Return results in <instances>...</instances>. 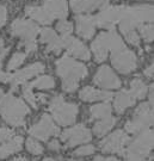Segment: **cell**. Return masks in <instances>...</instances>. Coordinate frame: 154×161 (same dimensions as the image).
I'll use <instances>...</instances> for the list:
<instances>
[{"label":"cell","instance_id":"cell-17","mask_svg":"<svg viewBox=\"0 0 154 161\" xmlns=\"http://www.w3.org/2000/svg\"><path fill=\"white\" fill-rule=\"evenodd\" d=\"M43 8L53 18H59L63 20L68 14V7L66 0H44Z\"/></svg>","mask_w":154,"mask_h":161},{"label":"cell","instance_id":"cell-43","mask_svg":"<svg viewBox=\"0 0 154 161\" xmlns=\"http://www.w3.org/2000/svg\"><path fill=\"white\" fill-rule=\"evenodd\" d=\"M93 161H105V159H104L103 156H96V158H94V160H93Z\"/></svg>","mask_w":154,"mask_h":161},{"label":"cell","instance_id":"cell-5","mask_svg":"<svg viewBox=\"0 0 154 161\" xmlns=\"http://www.w3.org/2000/svg\"><path fill=\"white\" fill-rule=\"evenodd\" d=\"M49 110L53 114L54 119L61 125L73 124L78 115V105L66 103L61 96H56L51 99L49 104Z\"/></svg>","mask_w":154,"mask_h":161},{"label":"cell","instance_id":"cell-32","mask_svg":"<svg viewBox=\"0 0 154 161\" xmlns=\"http://www.w3.org/2000/svg\"><path fill=\"white\" fill-rule=\"evenodd\" d=\"M57 37L56 32L54 31L53 29H43L41 30V37L40 40L42 43H47V44H49L50 42H53V41L55 40Z\"/></svg>","mask_w":154,"mask_h":161},{"label":"cell","instance_id":"cell-11","mask_svg":"<svg viewBox=\"0 0 154 161\" xmlns=\"http://www.w3.org/2000/svg\"><path fill=\"white\" fill-rule=\"evenodd\" d=\"M91 131L84 125H75L68 130L61 134V138L63 142H66L67 147H74L79 143H85L91 140Z\"/></svg>","mask_w":154,"mask_h":161},{"label":"cell","instance_id":"cell-19","mask_svg":"<svg viewBox=\"0 0 154 161\" xmlns=\"http://www.w3.org/2000/svg\"><path fill=\"white\" fill-rule=\"evenodd\" d=\"M22 147H23V138L20 136H13L6 142L0 144V159H4L13 153H17L18 150L22 149Z\"/></svg>","mask_w":154,"mask_h":161},{"label":"cell","instance_id":"cell-37","mask_svg":"<svg viewBox=\"0 0 154 161\" xmlns=\"http://www.w3.org/2000/svg\"><path fill=\"white\" fill-rule=\"evenodd\" d=\"M14 132L12 131L11 129H7V128H1L0 129V144L6 142L7 140H10L12 138L14 135H13Z\"/></svg>","mask_w":154,"mask_h":161},{"label":"cell","instance_id":"cell-4","mask_svg":"<svg viewBox=\"0 0 154 161\" xmlns=\"http://www.w3.org/2000/svg\"><path fill=\"white\" fill-rule=\"evenodd\" d=\"M152 148H153V131L143 130L131 142L128 149L124 150L123 155L126 161H143Z\"/></svg>","mask_w":154,"mask_h":161},{"label":"cell","instance_id":"cell-35","mask_svg":"<svg viewBox=\"0 0 154 161\" xmlns=\"http://www.w3.org/2000/svg\"><path fill=\"white\" fill-rule=\"evenodd\" d=\"M124 36H126V40L130 44H133V46H139L140 44V37H139V35H137V32L135 30L127 32V34H124Z\"/></svg>","mask_w":154,"mask_h":161},{"label":"cell","instance_id":"cell-9","mask_svg":"<svg viewBox=\"0 0 154 161\" xmlns=\"http://www.w3.org/2000/svg\"><path fill=\"white\" fill-rule=\"evenodd\" d=\"M122 10L123 6H106L94 17V23L99 28L112 30L115 24L120 22Z\"/></svg>","mask_w":154,"mask_h":161},{"label":"cell","instance_id":"cell-8","mask_svg":"<svg viewBox=\"0 0 154 161\" xmlns=\"http://www.w3.org/2000/svg\"><path fill=\"white\" fill-rule=\"evenodd\" d=\"M129 140V136L123 130H116L100 142V149L105 153H118L120 155H123L124 147Z\"/></svg>","mask_w":154,"mask_h":161},{"label":"cell","instance_id":"cell-6","mask_svg":"<svg viewBox=\"0 0 154 161\" xmlns=\"http://www.w3.org/2000/svg\"><path fill=\"white\" fill-rule=\"evenodd\" d=\"M151 124H153V108L148 103H143L135 110L133 119L127 122L126 130L130 134H136L147 130Z\"/></svg>","mask_w":154,"mask_h":161},{"label":"cell","instance_id":"cell-1","mask_svg":"<svg viewBox=\"0 0 154 161\" xmlns=\"http://www.w3.org/2000/svg\"><path fill=\"white\" fill-rule=\"evenodd\" d=\"M57 74L62 79V88L66 92H73L78 88L79 80L87 75L85 64L65 55L56 62Z\"/></svg>","mask_w":154,"mask_h":161},{"label":"cell","instance_id":"cell-33","mask_svg":"<svg viewBox=\"0 0 154 161\" xmlns=\"http://www.w3.org/2000/svg\"><path fill=\"white\" fill-rule=\"evenodd\" d=\"M56 29L59 32H61L62 36L65 35H71V32L73 31V24L67 20H60L56 25Z\"/></svg>","mask_w":154,"mask_h":161},{"label":"cell","instance_id":"cell-20","mask_svg":"<svg viewBox=\"0 0 154 161\" xmlns=\"http://www.w3.org/2000/svg\"><path fill=\"white\" fill-rule=\"evenodd\" d=\"M134 103H135V99L129 93V91H126V90L124 91H121L115 97V102H114L115 111L117 114H123L126 111V109H128L131 105H134Z\"/></svg>","mask_w":154,"mask_h":161},{"label":"cell","instance_id":"cell-16","mask_svg":"<svg viewBox=\"0 0 154 161\" xmlns=\"http://www.w3.org/2000/svg\"><path fill=\"white\" fill-rule=\"evenodd\" d=\"M109 4V0H71V7L77 13L91 12L97 8H104Z\"/></svg>","mask_w":154,"mask_h":161},{"label":"cell","instance_id":"cell-10","mask_svg":"<svg viewBox=\"0 0 154 161\" xmlns=\"http://www.w3.org/2000/svg\"><path fill=\"white\" fill-rule=\"evenodd\" d=\"M59 128L54 124V122L48 115H43L38 123H36L34 127L30 129V134L34 137L42 140V141H47L50 136L57 135L59 134Z\"/></svg>","mask_w":154,"mask_h":161},{"label":"cell","instance_id":"cell-29","mask_svg":"<svg viewBox=\"0 0 154 161\" xmlns=\"http://www.w3.org/2000/svg\"><path fill=\"white\" fill-rule=\"evenodd\" d=\"M23 94H24V98L28 100V103L31 104L34 108H37V98L32 93V87H31L30 84H24Z\"/></svg>","mask_w":154,"mask_h":161},{"label":"cell","instance_id":"cell-27","mask_svg":"<svg viewBox=\"0 0 154 161\" xmlns=\"http://www.w3.org/2000/svg\"><path fill=\"white\" fill-rule=\"evenodd\" d=\"M31 87H37L40 90H50L54 87L55 82H54V79L49 76V75H44V76H41L37 80L30 82Z\"/></svg>","mask_w":154,"mask_h":161},{"label":"cell","instance_id":"cell-23","mask_svg":"<svg viewBox=\"0 0 154 161\" xmlns=\"http://www.w3.org/2000/svg\"><path fill=\"white\" fill-rule=\"evenodd\" d=\"M66 48H67L69 54L73 55L74 58H81V60H90V58H91L90 52L87 50V48L79 40H75L74 37L71 38L68 46Z\"/></svg>","mask_w":154,"mask_h":161},{"label":"cell","instance_id":"cell-42","mask_svg":"<svg viewBox=\"0 0 154 161\" xmlns=\"http://www.w3.org/2000/svg\"><path fill=\"white\" fill-rule=\"evenodd\" d=\"M145 75H146L147 78H152V76H153V64H151L148 68H146Z\"/></svg>","mask_w":154,"mask_h":161},{"label":"cell","instance_id":"cell-15","mask_svg":"<svg viewBox=\"0 0 154 161\" xmlns=\"http://www.w3.org/2000/svg\"><path fill=\"white\" fill-rule=\"evenodd\" d=\"M94 17L90 14H79L77 17V32L85 40H90L94 35Z\"/></svg>","mask_w":154,"mask_h":161},{"label":"cell","instance_id":"cell-38","mask_svg":"<svg viewBox=\"0 0 154 161\" xmlns=\"http://www.w3.org/2000/svg\"><path fill=\"white\" fill-rule=\"evenodd\" d=\"M24 47H25V52L26 53H32L37 49V44H36L35 40L24 41Z\"/></svg>","mask_w":154,"mask_h":161},{"label":"cell","instance_id":"cell-25","mask_svg":"<svg viewBox=\"0 0 154 161\" xmlns=\"http://www.w3.org/2000/svg\"><path fill=\"white\" fill-rule=\"evenodd\" d=\"M92 119H103L111 116V106L109 103H103L94 105L90 109Z\"/></svg>","mask_w":154,"mask_h":161},{"label":"cell","instance_id":"cell-7","mask_svg":"<svg viewBox=\"0 0 154 161\" xmlns=\"http://www.w3.org/2000/svg\"><path fill=\"white\" fill-rule=\"evenodd\" d=\"M111 62L120 73L128 74L136 68V56L127 47H123L111 54Z\"/></svg>","mask_w":154,"mask_h":161},{"label":"cell","instance_id":"cell-31","mask_svg":"<svg viewBox=\"0 0 154 161\" xmlns=\"http://www.w3.org/2000/svg\"><path fill=\"white\" fill-rule=\"evenodd\" d=\"M139 28H140V32H141L143 40L146 42L153 41V25L152 24H142Z\"/></svg>","mask_w":154,"mask_h":161},{"label":"cell","instance_id":"cell-36","mask_svg":"<svg viewBox=\"0 0 154 161\" xmlns=\"http://www.w3.org/2000/svg\"><path fill=\"white\" fill-rule=\"evenodd\" d=\"M92 153H94V147L91 146V144H87V146H84V147H80L75 150V155L78 156H84V155H90Z\"/></svg>","mask_w":154,"mask_h":161},{"label":"cell","instance_id":"cell-21","mask_svg":"<svg viewBox=\"0 0 154 161\" xmlns=\"http://www.w3.org/2000/svg\"><path fill=\"white\" fill-rule=\"evenodd\" d=\"M92 50L94 53V58L97 62H103L108 58V46L105 41V34L102 32L97 36V38L92 43Z\"/></svg>","mask_w":154,"mask_h":161},{"label":"cell","instance_id":"cell-34","mask_svg":"<svg viewBox=\"0 0 154 161\" xmlns=\"http://www.w3.org/2000/svg\"><path fill=\"white\" fill-rule=\"evenodd\" d=\"M62 49L63 47H62V42H61V37H59V36L53 42H50L48 44V47H47V52H53L55 53V54H59Z\"/></svg>","mask_w":154,"mask_h":161},{"label":"cell","instance_id":"cell-41","mask_svg":"<svg viewBox=\"0 0 154 161\" xmlns=\"http://www.w3.org/2000/svg\"><path fill=\"white\" fill-rule=\"evenodd\" d=\"M48 147H49V149H51V150H59L60 148H61V146H60V143L57 142L56 140L50 141V142L48 143Z\"/></svg>","mask_w":154,"mask_h":161},{"label":"cell","instance_id":"cell-30","mask_svg":"<svg viewBox=\"0 0 154 161\" xmlns=\"http://www.w3.org/2000/svg\"><path fill=\"white\" fill-rule=\"evenodd\" d=\"M26 149L34 155H40L43 152V147L34 138H28L26 140Z\"/></svg>","mask_w":154,"mask_h":161},{"label":"cell","instance_id":"cell-40","mask_svg":"<svg viewBox=\"0 0 154 161\" xmlns=\"http://www.w3.org/2000/svg\"><path fill=\"white\" fill-rule=\"evenodd\" d=\"M9 80H10V74L1 70V62H0V81H3V82H9Z\"/></svg>","mask_w":154,"mask_h":161},{"label":"cell","instance_id":"cell-24","mask_svg":"<svg viewBox=\"0 0 154 161\" xmlns=\"http://www.w3.org/2000/svg\"><path fill=\"white\" fill-rule=\"evenodd\" d=\"M116 122H117V119L115 117H111V116L106 117V118H103V119H100V121L94 124L93 132L97 136H103V135H105L106 132L112 129V127L116 124Z\"/></svg>","mask_w":154,"mask_h":161},{"label":"cell","instance_id":"cell-3","mask_svg":"<svg viewBox=\"0 0 154 161\" xmlns=\"http://www.w3.org/2000/svg\"><path fill=\"white\" fill-rule=\"evenodd\" d=\"M145 22H153V6H123L120 19V29L123 35L142 25Z\"/></svg>","mask_w":154,"mask_h":161},{"label":"cell","instance_id":"cell-26","mask_svg":"<svg viewBox=\"0 0 154 161\" xmlns=\"http://www.w3.org/2000/svg\"><path fill=\"white\" fill-rule=\"evenodd\" d=\"M129 93L134 97V99H142L147 94V86L142 80L140 79H134L130 82V90Z\"/></svg>","mask_w":154,"mask_h":161},{"label":"cell","instance_id":"cell-22","mask_svg":"<svg viewBox=\"0 0 154 161\" xmlns=\"http://www.w3.org/2000/svg\"><path fill=\"white\" fill-rule=\"evenodd\" d=\"M25 12H26V14H28L29 17H31L34 20H36V22H38L41 24H44V25L53 23V20H54V18L51 17L43 7L28 6L25 8Z\"/></svg>","mask_w":154,"mask_h":161},{"label":"cell","instance_id":"cell-45","mask_svg":"<svg viewBox=\"0 0 154 161\" xmlns=\"http://www.w3.org/2000/svg\"><path fill=\"white\" fill-rule=\"evenodd\" d=\"M3 49H4V41L0 38V52H1Z\"/></svg>","mask_w":154,"mask_h":161},{"label":"cell","instance_id":"cell-14","mask_svg":"<svg viewBox=\"0 0 154 161\" xmlns=\"http://www.w3.org/2000/svg\"><path fill=\"white\" fill-rule=\"evenodd\" d=\"M94 84L103 88H118L121 86V80L108 66H103L97 70L93 78Z\"/></svg>","mask_w":154,"mask_h":161},{"label":"cell","instance_id":"cell-13","mask_svg":"<svg viewBox=\"0 0 154 161\" xmlns=\"http://www.w3.org/2000/svg\"><path fill=\"white\" fill-rule=\"evenodd\" d=\"M44 70V66L41 62H36V64L29 66L26 68L22 69V70H18L14 74H10V80L9 82L12 85V90L14 91L16 87L20 84H25L29 79H31L35 75L40 74Z\"/></svg>","mask_w":154,"mask_h":161},{"label":"cell","instance_id":"cell-39","mask_svg":"<svg viewBox=\"0 0 154 161\" xmlns=\"http://www.w3.org/2000/svg\"><path fill=\"white\" fill-rule=\"evenodd\" d=\"M6 17H7V11L5 6H0V26H3L6 23Z\"/></svg>","mask_w":154,"mask_h":161},{"label":"cell","instance_id":"cell-44","mask_svg":"<svg viewBox=\"0 0 154 161\" xmlns=\"http://www.w3.org/2000/svg\"><path fill=\"white\" fill-rule=\"evenodd\" d=\"M12 161H29L28 159H25V158H18V159H14V160Z\"/></svg>","mask_w":154,"mask_h":161},{"label":"cell","instance_id":"cell-47","mask_svg":"<svg viewBox=\"0 0 154 161\" xmlns=\"http://www.w3.org/2000/svg\"><path fill=\"white\" fill-rule=\"evenodd\" d=\"M43 161H55V160L51 159V158H46V159H43Z\"/></svg>","mask_w":154,"mask_h":161},{"label":"cell","instance_id":"cell-48","mask_svg":"<svg viewBox=\"0 0 154 161\" xmlns=\"http://www.w3.org/2000/svg\"><path fill=\"white\" fill-rule=\"evenodd\" d=\"M71 161H79V160H71Z\"/></svg>","mask_w":154,"mask_h":161},{"label":"cell","instance_id":"cell-12","mask_svg":"<svg viewBox=\"0 0 154 161\" xmlns=\"http://www.w3.org/2000/svg\"><path fill=\"white\" fill-rule=\"evenodd\" d=\"M38 26L26 19H16L11 25V32L14 36L22 37L24 41L35 40V37L38 34Z\"/></svg>","mask_w":154,"mask_h":161},{"label":"cell","instance_id":"cell-28","mask_svg":"<svg viewBox=\"0 0 154 161\" xmlns=\"http://www.w3.org/2000/svg\"><path fill=\"white\" fill-rule=\"evenodd\" d=\"M25 58H26V54H24V53H16L11 58V60L9 61L7 69H9V70H13V69L18 68V67L24 62Z\"/></svg>","mask_w":154,"mask_h":161},{"label":"cell","instance_id":"cell-46","mask_svg":"<svg viewBox=\"0 0 154 161\" xmlns=\"http://www.w3.org/2000/svg\"><path fill=\"white\" fill-rule=\"evenodd\" d=\"M105 161H118L116 158H108V159H105Z\"/></svg>","mask_w":154,"mask_h":161},{"label":"cell","instance_id":"cell-2","mask_svg":"<svg viewBox=\"0 0 154 161\" xmlns=\"http://www.w3.org/2000/svg\"><path fill=\"white\" fill-rule=\"evenodd\" d=\"M28 114V105L12 93H4L0 97V115L9 124L22 127L24 124V118Z\"/></svg>","mask_w":154,"mask_h":161},{"label":"cell","instance_id":"cell-18","mask_svg":"<svg viewBox=\"0 0 154 161\" xmlns=\"http://www.w3.org/2000/svg\"><path fill=\"white\" fill-rule=\"evenodd\" d=\"M112 93L108 91H100L93 87H85L80 91L79 97L84 102H96V100H110L112 98Z\"/></svg>","mask_w":154,"mask_h":161}]
</instances>
